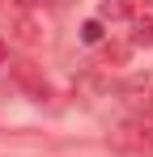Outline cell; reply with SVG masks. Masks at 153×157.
<instances>
[{
    "label": "cell",
    "instance_id": "1",
    "mask_svg": "<svg viewBox=\"0 0 153 157\" xmlns=\"http://www.w3.org/2000/svg\"><path fill=\"white\" fill-rule=\"evenodd\" d=\"M111 144L124 153H153V115H128L111 132Z\"/></svg>",
    "mask_w": 153,
    "mask_h": 157
},
{
    "label": "cell",
    "instance_id": "2",
    "mask_svg": "<svg viewBox=\"0 0 153 157\" xmlns=\"http://www.w3.org/2000/svg\"><path fill=\"white\" fill-rule=\"evenodd\" d=\"M149 13V0H102L98 21H136Z\"/></svg>",
    "mask_w": 153,
    "mask_h": 157
},
{
    "label": "cell",
    "instance_id": "3",
    "mask_svg": "<svg viewBox=\"0 0 153 157\" xmlns=\"http://www.w3.org/2000/svg\"><path fill=\"white\" fill-rule=\"evenodd\" d=\"M47 30H51V17L43 9H22V13H17V38H22V43H43Z\"/></svg>",
    "mask_w": 153,
    "mask_h": 157
},
{
    "label": "cell",
    "instance_id": "4",
    "mask_svg": "<svg viewBox=\"0 0 153 157\" xmlns=\"http://www.w3.org/2000/svg\"><path fill=\"white\" fill-rule=\"evenodd\" d=\"M119 102H124L132 115H153V85H128Z\"/></svg>",
    "mask_w": 153,
    "mask_h": 157
},
{
    "label": "cell",
    "instance_id": "5",
    "mask_svg": "<svg viewBox=\"0 0 153 157\" xmlns=\"http://www.w3.org/2000/svg\"><path fill=\"white\" fill-rule=\"evenodd\" d=\"M128 43H132V47H153V17L149 13L132 21V38H128Z\"/></svg>",
    "mask_w": 153,
    "mask_h": 157
},
{
    "label": "cell",
    "instance_id": "6",
    "mask_svg": "<svg viewBox=\"0 0 153 157\" xmlns=\"http://www.w3.org/2000/svg\"><path fill=\"white\" fill-rule=\"evenodd\" d=\"M124 59H128V43H106V47H102V64L119 68Z\"/></svg>",
    "mask_w": 153,
    "mask_h": 157
},
{
    "label": "cell",
    "instance_id": "7",
    "mask_svg": "<svg viewBox=\"0 0 153 157\" xmlns=\"http://www.w3.org/2000/svg\"><path fill=\"white\" fill-rule=\"evenodd\" d=\"M81 38H85V43H102V21H98V17L81 26Z\"/></svg>",
    "mask_w": 153,
    "mask_h": 157
},
{
    "label": "cell",
    "instance_id": "8",
    "mask_svg": "<svg viewBox=\"0 0 153 157\" xmlns=\"http://www.w3.org/2000/svg\"><path fill=\"white\" fill-rule=\"evenodd\" d=\"M4 59H9V47H4V43H0V64H4Z\"/></svg>",
    "mask_w": 153,
    "mask_h": 157
},
{
    "label": "cell",
    "instance_id": "9",
    "mask_svg": "<svg viewBox=\"0 0 153 157\" xmlns=\"http://www.w3.org/2000/svg\"><path fill=\"white\" fill-rule=\"evenodd\" d=\"M0 4H4V0H0Z\"/></svg>",
    "mask_w": 153,
    "mask_h": 157
}]
</instances>
